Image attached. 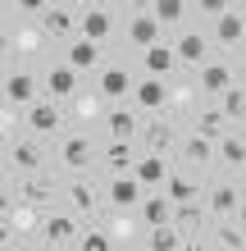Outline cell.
<instances>
[{"instance_id": "2", "label": "cell", "mask_w": 246, "mask_h": 251, "mask_svg": "<svg viewBox=\"0 0 246 251\" xmlns=\"http://www.w3.org/2000/svg\"><path fill=\"white\" fill-rule=\"evenodd\" d=\"M82 238V219L73 210H50L46 215V228H41V242L46 251H73Z\"/></svg>"}, {"instance_id": "11", "label": "cell", "mask_w": 246, "mask_h": 251, "mask_svg": "<svg viewBox=\"0 0 246 251\" xmlns=\"http://www.w3.org/2000/svg\"><path fill=\"white\" fill-rule=\"evenodd\" d=\"M141 160V146L137 142H110L100 146V165H105V178H114V174H133Z\"/></svg>"}, {"instance_id": "23", "label": "cell", "mask_w": 246, "mask_h": 251, "mask_svg": "<svg viewBox=\"0 0 246 251\" xmlns=\"http://www.w3.org/2000/svg\"><path fill=\"white\" fill-rule=\"evenodd\" d=\"M9 174H27V178H37V174H41V146L32 137L9 142Z\"/></svg>"}, {"instance_id": "21", "label": "cell", "mask_w": 246, "mask_h": 251, "mask_svg": "<svg viewBox=\"0 0 246 251\" xmlns=\"http://www.w3.org/2000/svg\"><path fill=\"white\" fill-rule=\"evenodd\" d=\"M128 41H133L137 50H151V46H160V41H164V27L146 14V5H141L133 19H128Z\"/></svg>"}, {"instance_id": "14", "label": "cell", "mask_w": 246, "mask_h": 251, "mask_svg": "<svg viewBox=\"0 0 246 251\" xmlns=\"http://www.w3.org/2000/svg\"><path fill=\"white\" fill-rule=\"evenodd\" d=\"M173 50H178V64H187V69H201V64H210L214 41H210V32H178Z\"/></svg>"}, {"instance_id": "12", "label": "cell", "mask_w": 246, "mask_h": 251, "mask_svg": "<svg viewBox=\"0 0 246 251\" xmlns=\"http://www.w3.org/2000/svg\"><path fill=\"white\" fill-rule=\"evenodd\" d=\"M228 87H237V73H233V64H228V60H210V64L196 69V92H205V96L219 100Z\"/></svg>"}, {"instance_id": "18", "label": "cell", "mask_w": 246, "mask_h": 251, "mask_svg": "<svg viewBox=\"0 0 246 251\" xmlns=\"http://www.w3.org/2000/svg\"><path fill=\"white\" fill-rule=\"evenodd\" d=\"M210 41L214 46H228V50L246 41V14H242V5H228V14L210 27Z\"/></svg>"}, {"instance_id": "27", "label": "cell", "mask_w": 246, "mask_h": 251, "mask_svg": "<svg viewBox=\"0 0 246 251\" xmlns=\"http://www.w3.org/2000/svg\"><path fill=\"white\" fill-rule=\"evenodd\" d=\"M205 192H210V187H201L196 178H187V174H178V169H173V174H169V183H164V197H169L173 205H192V201H205Z\"/></svg>"}, {"instance_id": "8", "label": "cell", "mask_w": 246, "mask_h": 251, "mask_svg": "<svg viewBox=\"0 0 246 251\" xmlns=\"http://www.w3.org/2000/svg\"><path fill=\"white\" fill-rule=\"evenodd\" d=\"M96 160H100V151H96V142L87 137V132H68V137L60 142V165L64 169L82 174V169H91Z\"/></svg>"}, {"instance_id": "38", "label": "cell", "mask_w": 246, "mask_h": 251, "mask_svg": "<svg viewBox=\"0 0 246 251\" xmlns=\"http://www.w3.org/2000/svg\"><path fill=\"white\" fill-rule=\"evenodd\" d=\"M237 87L246 92V60H242V69H237Z\"/></svg>"}, {"instance_id": "13", "label": "cell", "mask_w": 246, "mask_h": 251, "mask_svg": "<svg viewBox=\"0 0 246 251\" xmlns=\"http://www.w3.org/2000/svg\"><path fill=\"white\" fill-rule=\"evenodd\" d=\"M114 32V9L110 5H82V19H78V37L96 41V46H105Z\"/></svg>"}, {"instance_id": "40", "label": "cell", "mask_w": 246, "mask_h": 251, "mask_svg": "<svg viewBox=\"0 0 246 251\" xmlns=\"http://www.w3.org/2000/svg\"><path fill=\"white\" fill-rule=\"evenodd\" d=\"M242 14H246V5H242Z\"/></svg>"}, {"instance_id": "37", "label": "cell", "mask_w": 246, "mask_h": 251, "mask_svg": "<svg viewBox=\"0 0 246 251\" xmlns=\"http://www.w3.org/2000/svg\"><path fill=\"white\" fill-rule=\"evenodd\" d=\"M237 228L246 233V197H242V205H237Z\"/></svg>"}, {"instance_id": "25", "label": "cell", "mask_w": 246, "mask_h": 251, "mask_svg": "<svg viewBox=\"0 0 246 251\" xmlns=\"http://www.w3.org/2000/svg\"><path fill=\"white\" fill-rule=\"evenodd\" d=\"M60 197H64V183L46 178V174H37V178H27L19 187V201H27V205H46V201H60Z\"/></svg>"}, {"instance_id": "22", "label": "cell", "mask_w": 246, "mask_h": 251, "mask_svg": "<svg viewBox=\"0 0 246 251\" xmlns=\"http://www.w3.org/2000/svg\"><path fill=\"white\" fill-rule=\"evenodd\" d=\"M64 64L68 69H73V73H100V69H105V60H100V46H96V41H87V37H78V41H68V46H64Z\"/></svg>"}, {"instance_id": "20", "label": "cell", "mask_w": 246, "mask_h": 251, "mask_svg": "<svg viewBox=\"0 0 246 251\" xmlns=\"http://www.w3.org/2000/svg\"><path fill=\"white\" fill-rule=\"evenodd\" d=\"M137 219H141V233L164 228V224H173V201L164 192H146V201L137 205Z\"/></svg>"}, {"instance_id": "24", "label": "cell", "mask_w": 246, "mask_h": 251, "mask_svg": "<svg viewBox=\"0 0 246 251\" xmlns=\"http://www.w3.org/2000/svg\"><path fill=\"white\" fill-rule=\"evenodd\" d=\"M192 132H196V137H205L210 146H219V142L228 137V119H224V110H219V105L196 110V114H192Z\"/></svg>"}, {"instance_id": "36", "label": "cell", "mask_w": 246, "mask_h": 251, "mask_svg": "<svg viewBox=\"0 0 246 251\" xmlns=\"http://www.w3.org/2000/svg\"><path fill=\"white\" fill-rule=\"evenodd\" d=\"M178 251H210V247H205V238H182Z\"/></svg>"}, {"instance_id": "19", "label": "cell", "mask_w": 246, "mask_h": 251, "mask_svg": "<svg viewBox=\"0 0 246 251\" xmlns=\"http://www.w3.org/2000/svg\"><path fill=\"white\" fill-rule=\"evenodd\" d=\"M169 174H173V160H169V155H141L137 169H133V178L146 187V192H164Z\"/></svg>"}, {"instance_id": "15", "label": "cell", "mask_w": 246, "mask_h": 251, "mask_svg": "<svg viewBox=\"0 0 246 251\" xmlns=\"http://www.w3.org/2000/svg\"><path fill=\"white\" fill-rule=\"evenodd\" d=\"M78 78L82 73H73L68 64H50L46 73H41V82H46V96L55 100V105H64V100L78 96Z\"/></svg>"}, {"instance_id": "35", "label": "cell", "mask_w": 246, "mask_h": 251, "mask_svg": "<svg viewBox=\"0 0 246 251\" xmlns=\"http://www.w3.org/2000/svg\"><path fill=\"white\" fill-rule=\"evenodd\" d=\"M192 14H205L210 23H219L228 14V0H192Z\"/></svg>"}, {"instance_id": "29", "label": "cell", "mask_w": 246, "mask_h": 251, "mask_svg": "<svg viewBox=\"0 0 246 251\" xmlns=\"http://www.w3.org/2000/svg\"><path fill=\"white\" fill-rule=\"evenodd\" d=\"M146 14L160 27H178L187 14H192V5H187V0H155V5H146Z\"/></svg>"}, {"instance_id": "1", "label": "cell", "mask_w": 246, "mask_h": 251, "mask_svg": "<svg viewBox=\"0 0 246 251\" xmlns=\"http://www.w3.org/2000/svg\"><path fill=\"white\" fill-rule=\"evenodd\" d=\"M137 92V73L128 69V64H105L96 73V96L100 100H110V105H128Z\"/></svg>"}, {"instance_id": "4", "label": "cell", "mask_w": 246, "mask_h": 251, "mask_svg": "<svg viewBox=\"0 0 246 251\" xmlns=\"http://www.w3.org/2000/svg\"><path fill=\"white\" fill-rule=\"evenodd\" d=\"M100 197H105V183L87 178V174H73V178L64 183V201H68V210H73L78 219L100 215Z\"/></svg>"}, {"instance_id": "31", "label": "cell", "mask_w": 246, "mask_h": 251, "mask_svg": "<svg viewBox=\"0 0 246 251\" xmlns=\"http://www.w3.org/2000/svg\"><path fill=\"white\" fill-rule=\"evenodd\" d=\"M219 110H224L228 124H242L246 119V92H242V87H228V92L219 96Z\"/></svg>"}, {"instance_id": "6", "label": "cell", "mask_w": 246, "mask_h": 251, "mask_svg": "<svg viewBox=\"0 0 246 251\" xmlns=\"http://www.w3.org/2000/svg\"><path fill=\"white\" fill-rule=\"evenodd\" d=\"M41 92H46V82H41L32 69H9L5 73V100H9V105L32 110L37 100H41Z\"/></svg>"}, {"instance_id": "10", "label": "cell", "mask_w": 246, "mask_h": 251, "mask_svg": "<svg viewBox=\"0 0 246 251\" xmlns=\"http://www.w3.org/2000/svg\"><path fill=\"white\" fill-rule=\"evenodd\" d=\"M105 201L114 210H137V205L146 201V187H141L133 174H114V178H105Z\"/></svg>"}, {"instance_id": "39", "label": "cell", "mask_w": 246, "mask_h": 251, "mask_svg": "<svg viewBox=\"0 0 246 251\" xmlns=\"http://www.w3.org/2000/svg\"><path fill=\"white\" fill-rule=\"evenodd\" d=\"M242 183H246V169H242Z\"/></svg>"}, {"instance_id": "32", "label": "cell", "mask_w": 246, "mask_h": 251, "mask_svg": "<svg viewBox=\"0 0 246 251\" xmlns=\"http://www.w3.org/2000/svg\"><path fill=\"white\" fill-rule=\"evenodd\" d=\"M178 247H182V233L173 228V224L151 228V233H146V251H178Z\"/></svg>"}, {"instance_id": "28", "label": "cell", "mask_w": 246, "mask_h": 251, "mask_svg": "<svg viewBox=\"0 0 246 251\" xmlns=\"http://www.w3.org/2000/svg\"><path fill=\"white\" fill-rule=\"evenodd\" d=\"M178 160H187V165H196V169H210L214 160H219V151L205 142V137H196V132H187V137L178 142Z\"/></svg>"}, {"instance_id": "3", "label": "cell", "mask_w": 246, "mask_h": 251, "mask_svg": "<svg viewBox=\"0 0 246 251\" xmlns=\"http://www.w3.org/2000/svg\"><path fill=\"white\" fill-rule=\"evenodd\" d=\"M178 128H173L169 119H160V114H151V119H141V137H137V146H141V155H169L173 160V151H178Z\"/></svg>"}, {"instance_id": "30", "label": "cell", "mask_w": 246, "mask_h": 251, "mask_svg": "<svg viewBox=\"0 0 246 251\" xmlns=\"http://www.w3.org/2000/svg\"><path fill=\"white\" fill-rule=\"evenodd\" d=\"M219 151V160L224 165H233V169H246V137H237V132H228V137L214 146Z\"/></svg>"}, {"instance_id": "5", "label": "cell", "mask_w": 246, "mask_h": 251, "mask_svg": "<svg viewBox=\"0 0 246 251\" xmlns=\"http://www.w3.org/2000/svg\"><path fill=\"white\" fill-rule=\"evenodd\" d=\"M78 19H82V9L78 5H64V0H50V9L41 14V32H46L50 41H78Z\"/></svg>"}, {"instance_id": "9", "label": "cell", "mask_w": 246, "mask_h": 251, "mask_svg": "<svg viewBox=\"0 0 246 251\" xmlns=\"http://www.w3.org/2000/svg\"><path fill=\"white\" fill-rule=\"evenodd\" d=\"M169 100H173V82H164V78H137L133 105L141 114H160V110H169Z\"/></svg>"}, {"instance_id": "16", "label": "cell", "mask_w": 246, "mask_h": 251, "mask_svg": "<svg viewBox=\"0 0 246 251\" xmlns=\"http://www.w3.org/2000/svg\"><path fill=\"white\" fill-rule=\"evenodd\" d=\"M64 128V110L55 105L50 96H41L32 110H27V132H37V137H55V132Z\"/></svg>"}, {"instance_id": "26", "label": "cell", "mask_w": 246, "mask_h": 251, "mask_svg": "<svg viewBox=\"0 0 246 251\" xmlns=\"http://www.w3.org/2000/svg\"><path fill=\"white\" fill-rule=\"evenodd\" d=\"M237 205H242V192H237L233 183H214V187L205 192V210H210V219L237 215Z\"/></svg>"}, {"instance_id": "33", "label": "cell", "mask_w": 246, "mask_h": 251, "mask_svg": "<svg viewBox=\"0 0 246 251\" xmlns=\"http://www.w3.org/2000/svg\"><path fill=\"white\" fill-rule=\"evenodd\" d=\"M73 251H114V233L110 228H82Z\"/></svg>"}, {"instance_id": "34", "label": "cell", "mask_w": 246, "mask_h": 251, "mask_svg": "<svg viewBox=\"0 0 246 251\" xmlns=\"http://www.w3.org/2000/svg\"><path fill=\"white\" fill-rule=\"evenodd\" d=\"M214 242H219L224 251H246V233L237 224H214Z\"/></svg>"}, {"instance_id": "17", "label": "cell", "mask_w": 246, "mask_h": 251, "mask_svg": "<svg viewBox=\"0 0 246 251\" xmlns=\"http://www.w3.org/2000/svg\"><path fill=\"white\" fill-rule=\"evenodd\" d=\"M169 73H178V50H173V41H160V46L141 50V78H164Z\"/></svg>"}, {"instance_id": "7", "label": "cell", "mask_w": 246, "mask_h": 251, "mask_svg": "<svg viewBox=\"0 0 246 251\" xmlns=\"http://www.w3.org/2000/svg\"><path fill=\"white\" fill-rule=\"evenodd\" d=\"M100 124H105L110 142H137L141 137V110L133 105V100H128V105H110Z\"/></svg>"}]
</instances>
